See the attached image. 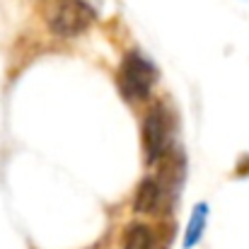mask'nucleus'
I'll use <instances>...</instances> for the list:
<instances>
[{
  "mask_svg": "<svg viewBox=\"0 0 249 249\" xmlns=\"http://www.w3.org/2000/svg\"><path fill=\"white\" fill-rule=\"evenodd\" d=\"M165 206V186L158 177L141 179L136 194H133V211L143 215H155Z\"/></svg>",
  "mask_w": 249,
  "mask_h": 249,
  "instance_id": "nucleus-4",
  "label": "nucleus"
},
{
  "mask_svg": "<svg viewBox=\"0 0 249 249\" xmlns=\"http://www.w3.org/2000/svg\"><path fill=\"white\" fill-rule=\"evenodd\" d=\"M94 22V7L87 0H56L49 10V29L61 39H75Z\"/></svg>",
  "mask_w": 249,
  "mask_h": 249,
  "instance_id": "nucleus-1",
  "label": "nucleus"
},
{
  "mask_svg": "<svg viewBox=\"0 0 249 249\" xmlns=\"http://www.w3.org/2000/svg\"><path fill=\"white\" fill-rule=\"evenodd\" d=\"M158 80L155 66L143 58L141 53H126L121 66H119V89L126 99L131 102H143L150 97L153 87Z\"/></svg>",
  "mask_w": 249,
  "mask_h": 249,
  "instance_id": "nucleus-2",
  "label": "nucleus"
},
{
  "mask_svg": "<svg viewBox=\"0 0 249 249\" xmlns=\"http://www.w3.org/2000/svg\"><path fill=\"white\" fill-rule=\"evenodd\" d=\"M141 138H143L145 162L148 165L162 162V158L169 153V141H172L169 116H167V111L162 107H155V109H150L145 114L143 128H141Z\"/></svg>",
  "mask_w": 249,
  "mask_h": 249,
  "instance_id": "nucleus-3",
  "label": "nucleus"
},
{
  "mask_svg": "<svg viewBox=\"0 0 249 249\" xmlns=\"http://www.w3.org/2000/svg\"><path fill=\"white\" fill-rule=\"evenodd\" d=\"M121 249H158V235L145 223H131L124 230Z\"/></svg>",
  "mask_w": 249,
  "mask_h": 249,
  "instance_id": "nucleus-5",
  "label": "nucleus"
},
{
  "mask_svg": "<svg viewBox=\"0 0 249 249\" xmlns=\"http://www.w3.org/2000/svg\"><path fill=\"white\" fill-rule=\"evenodd\" d=\"M206 220H208V206L206 203H198L191 213V220L186 225V235H184V249H191L198 245L203 230H206Z\"/></svg>",
  "mask_w": 249,
  "mask_h": 249,
  "instance_id": "nucleus-6",
  "label": "nucleus"
}]
</instances>
